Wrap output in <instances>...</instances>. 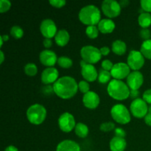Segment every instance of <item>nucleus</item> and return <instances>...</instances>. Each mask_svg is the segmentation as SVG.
I'll list each match as a JSON object with an SVG mask.
<instances>
[{
	"label": "nucleus",
	"mask_w": 151,
	"mask_h": 151,
	"mask_svg": "<svg viewBox=\"0 0 151 151\" xmlns=\"http://www.w3.org/2000/svg\"><path fill=\"white\" fill-rule=\"evenodd\" d=\"M40 31L45 38H53L57 33V26L53 20L50 19H44L40 24Z\"/></svg>",
	"instance_id": "obj_12"
},
{
	"label": "nucleus",
	"mask_w": 151,
	"mask_h": 151,
	"mask_svg": "<svg viewBox=\"0 0 151 151\" xmlns=\"http://www.w3.org/2000/svg\"><path fill=\"white\" fill-rule=\"evenodd\" d=\"M10 33L14 38L19 39V38H22V36L24 35V30L20 26L14 25L10 28Z\"/></svg>",
	"instance_id": "obj_30"
},
{
	"label": "nucleus",
	"mask_w": 151,
	"mask_h": 151,
	"mask_svg": "<svg viewBox=\"0 0 151 151\" xmlns=\"http://www.w3.org/2000/svg\"><path fill=\"white\" fill-rule=\"evenodd\" d=\"M24 72L26 75H27L29 77H33L38 72V67L36 65L33 63H27L24 68Z\"/></svg>",
	"instance_id": "obj_28"
},
{
	"label": "nucleus",
	"mask_w": 151,
	"mask_h": 151,
	"mask_svg": "<svg viewBox=\"0 0 151 151\" xmlns=\"http://www.w3.org/2000/svg\"><path fill=\"white\" fill-rule=\"evenodd\" d=\"M144 83V77L139 71H133L127 78V85L130 89L139 90Z\"/></svg>",
	"instance_id": "obj_14"
},
{
	"label": "nucleus",
	"mask_w": 151,
	"mask_h": 151,
	"mask_svg": "<svg viewBox=\"0 0 151 151\" xmlns=\"http://www.w3.org/2000/svg\"><path fill=\"white\" fill-rule=\"evenodd\" d=\"M100 129L103 132H109L115 129V124L112 122H103L100 125Z\"/></svg>",
	"instance_id": "obj_31"
},
{
	"label": "nucleus",
	"mask_w": 151,
	"mask_h": 151,
	"mask_svg": "<svg viewBox=\"0 0 151 151\" xmlns=\"http://www.w3.org/2000/svg\"><path fill=\"white\" fill-rule=\"evenodd\" d=\"M11 2L9 0H1L0 1V13H4L10 10Z\"/></svg>",
	"instance_id": "obj_33"
},
{
	"label": "nucleus",
	"mask_w": 151,
	"mask_h": 151,
	"mask_svg": "<svg viewBox=\"0 0 151 151\" xmlns=\"http://www.w3.org/2000/svg\"><path fill=\"white\" fill-rule=\"evenodd\" d=\"M56 151H81V149L76 142L71 139H65L58 145Z\"/></svg>",
	"instance_id": "obj_18"
},
{
	"label": "nucleus",
	"mask_w": 151,
	"mask_h": 151,
	"mask_svg": "<svg viewBox=\"0 0 151 151\" xmlns=\"http://www.w3.org/2000/svg\"><path fill=\"white\" fill-rule=\"evenodd\" d=\"M140 5L145 12L151 13V0H141Z\"/></svg>",
	"instance_id": "obj_34"
},
{
	"label": "nucleus",
	"mask_w": 151,
	"mask_h": 151,
	"mask_svg": "<svg viewBox=\"0 0 151 151\" xmlns=\"http://www.w3.org/2000/svg\"><path fill=\"white\" fill-rule=\"evenodd\" d=\"M145 122L149 126H151V114L148 113L145 116Z\"/></svg>",
	"instance_id": "obj_45"
},
{
	"label": "nucleus",
	"mask_w": 151,
	"mask_h": 151,
	"mask_svg": "<svg viewBox=\"0 0 151 151\" xmlns=\"http://www.w3.org/2000/svg\"><path fill=\"white\" fill-rule=\"evenodd\" d=\"M9 40V35H2L0 36V45H1V47H2L3 43L4 41H7Z\"/></svg>",
	"instance_id": "obj_44"
},
{
	"label": "nucleus",
	"mask_w": 151,
	"mask_h": 151,
	"mask_svg": "<svg viewBox=\"0 0 151 151\" xmlns=\"http://www.w3.org/2000/svg\"><path fill=\"white\" fill-rule=\"evenodd\" d=\"M126 147V140L125 139V138H121V137H113L109 143L111 151H124Z\"/></svg>",
	"instance_id": "obj_20"
},
{
	"label": "nucleus",
	"mask_w": 151,
	"mask_h": 151,
	"mask_svg": "<svg viewBox=\"0 0 151 151\" xmlns=\"http://www.w3.org/2000/svg\"><path fill=\"white\" fill-rule=\"evenodd\" d=\"M81 56L82 60L90 64H94L100 61L102 54L100 49L92 45H86L81 48Z\"/></svg>",
	"instance_id": "obj_6"
},
{
	"label": "nucleus",
	"mask_w": 151,
	"mask_h": 151,
	"mask_svg": "<svg viewBox=\"0 0 151 151\" xmlns=\"http://www.w3.org/2000/svg\"><path fill=\"white\" fill-rule=\"evenodd\" d=\"M139 35L142 39L145 40V41L149 40L151 37V32L150 29H147V28H142V29L139 31Z\"/></svg>",
	"instance_id": "obj_36"
},
{
	"label": "nucleus",
	"mask_w": 151,
	"mask_h": 151,
	"mask_svg": "<svg viewBox=\"0 0 151 151\" xmlns=\"http://www.w3.org/2000/svg\"><path fill=\"white\" fill-rule=\"evenodd\" d=\"M52 86L55 94L65 100L73 97L78 90V83L75 78L71 76L60 77Z\"/></svg>",
	"instance_id": "obj_1"
},
{
	"label": "nucleus",
	"mask_w": 151,
	"mask_h": 151,
	"mask_svg": "<svg viewBox=\"0 0 151 151\" xmlns=\"http://www.w3.org/2000/svg\"><path fill=\"white\" fill-rule=\"evenodd\" d=\"M139 95V90L131 89V91H130V97L131 98L135 100V99L138 98Z\"/></svg>",
	"instance_id": "obj_43"
},
{
	"label": "nucleus",
	"mask_w": 151,
	"mask_h": 151,
	"mask_svg": "<svg viewBox=\"0 0 151 151\" xmlns=\"http://www.w3.org/2000/svg\"><path fill=\"white\" fill-rule=\"evenodd\" d=\"M78 89L83 94L88 92L90 89V86L86 81H81L78 83Z\"/></svg>",
	"instance_id": "obj_32"
},
{
	"label": "nucleus",
	"mask_w": 151,
	"mask_h": 151,
	"mask_svg": "<svg viewBox=\"0 0 151 151\" xmlns=\"http://www.w3.org/2000/svg\"><path fill=\"white\" fill-rule=\"evenodd\" d=\"M58 64L62 68L64 69H69V68L72 67V64H73V61L70 58L67 57V56H60L58 58Z\"/></svg>",
	"instance_id": "obj_27"
},
{
	"label": "nucleus",
	"mask_w": 151,
	"mask_h": 151,
	"mask_svg": "<svg viewBox=\"0 0 151 151\" xmlns=\"http://www.w3.org/2000/svg\"><path fill=\"white\" fill-rule=\"evenodd\" d=\"M148 113L151 114V105L149 106V108H148Z\"/></svg>",
	"instance_id": "obj_49"
},
{
	"label": "nucleus",
	"mask_w": 151,
	"mask_h": 151,
	"mask_svg": "<svg viewBox=\"0 0 151 151\" xmlns=\"http://www.w3.org/2000/svg\"><path fill=\"white\" fill-rule=\"evenodd\" d=\"M114 22L111 19H101L99 24H97L99 31L102 33L107 34L113 32L115 29Z\"/></svg>",
	"instance_id": "obj_19"
},
{
	"label": "nucleus",
	"mask_w": 151,
	"mask_h": 151,
	"mask_svg": "<svg viewBox=\"0 0 151 151\" xmlns=\"http://www.w3.org/2000/svg\"><path fill=\"white\" fill-rule=\"evenodd\" d=\"M81 75L87 82H93L98 78V72L93 64L86 63L84 60H81Z\"/></svg>",
	"instance_id": "obj_13"
},
{
	"label": "nucleus",
	"mask_w": 151,
	"mask_h": 151,
	"mask_svg": "<svg viewBox=\"0 0 151 151\" xmlns=\"http://www.w3.org/2000/svg\"><path fill=\"white\" fill-rule=\"evenodd\" d=\"M111 77L112 76L111 75L110 72L101 69H100V71L98 72V78H97V80H98L99 83H100L102 84H105L110 82Z\"/></svg>",
	"instance_id": "obj_26"
},
{
	"label": "nucleus",
	"mask_w": 151,
	"mask_h": 151,
	"mask_svg": "<svg viewBox=\"0 0 151 151\" xmlns=\"http://www.w3.org/2000/svg\"><path fill=\"white\" fill-rule=\"evenodd\" d=\"M127 64L130 69L134 71H138L143 67L145 64V57L140 51L131 50L127 58Z\"/></svg>",
	"instance_id": "obj_9"
},
{
	"label": "nucleus",
	"mask_w": 151,
	"mask_h": 151,
	"mask_svg": "<svg viewBox=\"0 0 151 151\" xmlns=\"http://www.w3.org/2000/svg\"><path fill=\"white\" fill-rule=\"evenodd\" d=\"M59 72L55 67H47L41 73V80L45 85L54 84L58 79Z\"/></svg>",
	"instance_id": "obj_16"
},
{
	"label": "nucleus",
	"mask_w": 151,
	"mask_h": 151,
	"mask_svg": "<svg viewBox=\"0 0 151 151\" xmlns=\"http://www.w3.org/2000/svg\"><path fill=\"white\" fill-rule=\"evenodd\" d=\"M110 72L114 79L121 81V80L128 78L131 72V69L127 63H123V62H119L114 65Z\"/></svg>",
	"instance_id": "obj_11"
},
{
	"label": "nucleus",
	"mask_w": 151,
	"mask_h": 151,
	"mask_svg": "<svg viewBox=\"0 0 151 151\" xmlns=\"http://www.w3.org/2000/svg\"><path fill=\"white\" fill-rule=\"evenodd\" d=\"M0 56H1V58H0V63H2L4 60V54L2 50H0Z\"/></svg>",
	"instance_id": "obj_48"
},
{
	"label": "nucleus",
	"mask_w": 151,
	"mask_h": 151,
	"mask_svg": "<svg viewBox=\"0 0 151 151\" xmlns=\"http://www.w3.org/2000/svg\"><path fill=\"white\" fill-rule=\"evenodd\" d=\"M114 134L115 137L125 138V136H126V132L122 128H116L114 129Z\"/></svg>",
	"instance_id": "obj_40"
},
{
	"label": "nucleus",
	"mask_w": 151,
	"mask_h": 151,
	"mask_svg": "<svg viewBox=\"0 0 151 151\" xmlns=\"http://www.w3.org/2000/svg\"><path fill=\"white\" fill-rule=\"evenodd\" d=\"M138 22L142 28H147L151 25V14L147 12H142L138 17Z\"/></svg>",
	"instance_id": "obj_23"
},
{
	"label": "nucleus",
	"mask_w": 151,
	"mask_h": 151,
	"mask_svg": "<svg viewBox=\"0 0 151 151\" xmlns=\"http://www.w3.org/2000/svg\"><path fill=\"white\" fill-rule=\"evenodd\" d=\"M70 39V35L69 32L65 29H61L58 30L55 36V41L57 45L60 47H64L69 43Z\"/></svg>",
	"instance_id": "obj_21"
},
{
	"label": "nucleus",
	"mask_w": 151,
	"mask_h": 151,
	"mask_svg": "<svg viewBox=\"0 0 151 151\" xmlns=\"http://www.w3.org/2000/svg\"><path fill=\"white\" fill-rule=\"evenodd\" d=\"M142 99L148 104L151 105V88L146 90L142 94Z\"/></svg>",
	"instance_id": "obj_38"
},
{
	"label": "nucleus",
	"mask_w": 151,
	"mask_h": 151,
	"mask_svg": "<svg viewBox=\"0 0 151 151\" xmlns=\"http://www.w3.org/2000/svg\"><path fill=\"white\" fill-rule=\"evenodd\" d=\"M148 108L147 103L143 99L137 98L131 102L130 111L134 117L142 119L148 114Z\"/></svg>",
	"instance_id": "obj_7"
},
{
	"label": "nucleus",
	"mask_w": 151,
	"mask_h": 151,
	"mask_svg": "<svg viewBox=\"0 0 151 151\" xmlns=\"http://www.w3.org/2000/svg\"><path fill=\"white\" fill-rule=\"evenodd\" d=\"M114 63H112V61H111L109 59H106V60H103L101 63V66L102 69H104V70L109 71L111 72L114 66Z\"/></svg>",
	"instance_id": "obj_35"
},
{
	"label": "nucleus",
	"mask_w": 151,
	"mask_h": 151,
	"mask_svg": "<svg viewBox=\"0 0 151 151\" xmlns=\"http://www.w3.org/2000/svg\"><path fill=\"white\" fill-rule=\"evenodd\" d=\"M100 50L102 55H104V56L108 55L110 53V51H111L110 48H109V47H103L100 49Z\"/></svg>",
	"instance_id": "obj_42"
},
{
	"label": "nucleus",
	"mask_w": 151,
	"mask_h": 151,
	"mask_svg": "<svg viewBox=\"0 0 151 151\" xmlns=\"http://www.w3.org/2000/svg\"><path fill=\"white\" fill-rule=\"evenodd\" d=\"M4 151H19L17 147H16L13 145H9L4 149Z\"/></svg>",
	"instance_id": "obj_47"
},
{
	"label": "nucleus",
	"mask_w": 151,
	"mask_h": 151,
	"mask_svg": "<svg viewBox=\"0 0 151 151\" xmlns=\"http://www.w3.org/2000/svg\"><path fill=\"white\" fill-rule=\"evenodd\" d=\"M111 115L115 122L121 125H125L131 119V113L123 104H116L111 109Z\"/></svg>",
	"instance_id": "obj_5"
},
{
	"label": "nucleus",
	"mask_w": 151,
	"mask_h": 151,
	"mask_svg": "<svg viewBox=\"0 0 151 151\" xmlns=\"http://www.w3.org/2000/svg\"><path fill=\"white\" fill-rule=\"evenodd\" d=\"M50 4L56 8H60L66 5V1L65 0H50Z\"/></svg>",
	"instance_id": "obj_37"
},
{
	"label": "nucleus",
	"mask_w": 151,
	"mask_h": 151,
	"mask_svg": "<svg viewBox=\"0 0 151 151\" xmlns=\"http://www.w3.org/2000/svg\"><path fill=\"white\" fill-rule=\"evenodd\" d=\"M99 29L95 25H91V26H87L86 29V34L87 36L91 39H94V38H97L99 35Z\"/></svg>",
	"instance_id": "obj_29"
},
{
	"label": "nucleus",
	"mask_w": 151,
	"mask_h": 151,
	"mask_svg": "<svg viewBox=\"0 0 151 151\" xmlns=\"http://www.w3.org/2000/svg\"><path fill=\"white\" fill-rule=\"evenodd\" d=\"M41 91L45 95H50L52 93L54 92V89H53V86H52L51 85H46L41 88Z\"/></svg>",
	"instance_id": "obj_39"
},
{
	"label": "nucleus",
	"mask_w": 151,
	"mask_h": 151,
	"mask_svg": "<svg viewBox=\"0 0 151 151\" xmlns=\"http://www.w3.org/2000/svg\"><path fill=\"white\" fill-rule=\"evenodd\" d=\"M119 4H120L121 7H125L130 4V1L128 0H122L119 1Z\"/></svg>",
	"instance_id": "obj_46"
},
{
	"label": "nucleus",
	"mask_w": 151,
	"mask_h": 151,
	"mask_svg": "<svg viewBox=\"0 0 151 151\" xmlns=\"http://www.w3.org/2000/svg\"><path fill=\"white\" fill-rule=\"evenodd\" d=\"M57 55L50 50H44L40 52L39 60L44 66L47 67H54L58 62Z\"/></svg>",
	"instance_id": "obj_15"
},
{
	"label": "nucleus",
	"mask_w": 151,
	"mask_h": 151,
	"mask_svg": "<svg viewBox=\"0 0 151 151\" xmlns=\"http://www.w3.org/2000/svg\"><path fill=\"white\" fill-rule=\"evenodd\" d=\"M101 9L105 16L111 19L112 18L117 17L120 14L122 7L117 1L105 0L102 2Z\"/></svg>",
	"instance_id": "obj_8"
},
{
	"label": "nucleus",
	"mask_w": 151,
	"mask_h": 151,
	"mask_svg": "<svg viewBox=\"0 0 151 151\" xmlns=\"http://www.w3.org/2000/svg\"><path fill=\"white\" fill-rule=\"evenodd\" d=\"M130 91L127 83L119 80L113 79L108 84V94L114 100L120 101L126 100L130 97Z\"/></svg>",
	"instance_id": "obj_3"
},
{
	"label": "nucleus",
	"mask_w": 151,
	"mask_h": 151,
	"mask_svg": "<svg viewBox=\"0 0 151 151\" xmlns=\"http://www.w3.org/2000/svg\"><path fill=\"white\" fill-rule=\"evenodd\" d=\"M88 127L83 122H78L75 128V133L80 138H86L88 134Z\"/></svg>",
	"instance_id": "obj_24"
},
{
	"label": "nucleus",
	"mask_w": 151,
	"mask_h": 151,
	"mask_svg": "<svg viewBox=\"0 0 151 151\" xmlns=\"http://www.w3.org/2000/svg\"><path fill=\"white\" fill-rule=\"evenodd\" d=\"M43 44H44V47L47 48V50H49V48H50L52 45V41L50 38H44L43 41Z\"/></svg>",
	"instance_id": "obj_41"
},
{
	"label": "nucleus",
	"mask_w": 151,
	"mask_h": 151,
	"mask_svg": "<svg viewBox=\"0 0 151 151\" xmlns=\"http://www.w3.org/2000/svg\"><path fill=\"white\" fill-rule=\"evenodd\" d=\"M58 123L60 129L65 133L71 132L76 126L75 117L69 112H64L62 114L59 116Z\"/></svg>",
	"instance_id": "obj_10"
},
{
	"label": "nucleus",
	"mask_w": 151,
	"mask_h": 151,
	"mask_svg": "<svg viewBox=\"0 0 151 151\" xmlns=\"http://www.w3.org/2000/svg\"><path fill=\"white\" fill-rule=\"evenodd\" d=\"M111 50L114 54L122 55L127 51V45L122 40H115L111 44Z\"/></svg>",
	"instance_id": "obj_22"
},
{
	"label": "nucleus",
	"mask_w": 151,
	"mask_h": 151,
	"mask_svg": "<svg viewBox=\"0 0 151 151\" xmlns=\"http://www.w3.org/2000/svg\"><path fill=\"white\" fill-rule=\"evenodd\" d=\"M83 103L87 109H95L100 104V99L98 94L92 91H89L83 96Z\"/></svg>",
	"instance_id": "obj_17"
},
{
	"label": "nucleus",
	"mask_w": 151,
	"mask_h": 151,
	"mask_svg": "<svg viewBox=\"0 0 151 151\" xmlns=\"http://www.w3.org/2000/svg\"><path fill=\"white\" fill-rule=\"evenodd\" d=\"M27 118L32 125H41L47 117V109L43 105L35 103L29 106L27 110Z\"/></svg>",
	"instance_id": "obj_4"
},
{
	"label": "nucleus",
	"mask_w": 151,
	"mask_h": 151,
	"mask_svg": "<svg viewBox=\"0 0 151 151\" xmlns=\"http://www.w3.org/2000/svg\"><path fill=\"white\" fill-rule=\"evenodd\" d=\"M78 18L83 24L87 26L98 24L101 21V12L96 5L88 4L81 9Z\"/></svg>",
	"instance_id": "obj_2"
},
{
	"label": "nucleus",
	"mask_w": 151,
	"mask_h": 151,
	"mask_svg": "<svg viewBox=\"0 0 151 151\" xmlns=\"http://www.w3.org/2000/svg\"><path fill=\"white\" fill-rule=\"evenodd\" d=\"M140 52L145 58L151 60V39L143 41L140 47Z\"/></svg>",
	"instance_id": "obj_25"
}]
</instances>
